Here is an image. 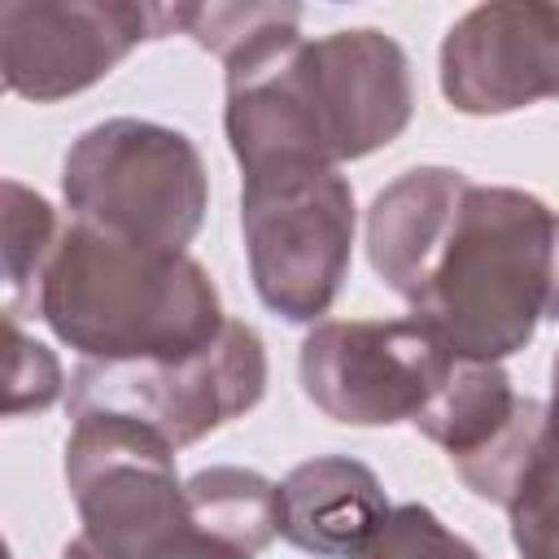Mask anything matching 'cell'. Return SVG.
<instances>
[{"label":"cell","mask_w":559,"mask_h":559,"mask_svg":"<svg viewBox=\"0 0 559 559\" xmlns=\"http://www.w3.org/2000/svg\"><path fill=\"white\" fill-rule=\"evenodd\" d=\"M223 131L245 175L271 166H341L393 144L415 114L406 48L349 26L306 39L280 31L223 66Z\"/></svg>","instance_id":"1"},{"label":"cell","mask_w":559,"mask_h":559,"mask_svg":"<svg viewBox=\"0 0 559 559\" xmlns=\"http://www.w3.org/2000/svg\"><path fill=\"white\" fill-rule=\"evenodd\" d=\"M31 314L83 362H179L227 328L223 297L192 253L131 245L74 218L31 293Z\"/></svg>","instance_id":"2"},{"label":"cell","mask_w":559,"mask_h":559,"mask_svg":"<svg viewBox=\"0 0 559 559\" xmlns=\"http://www.w3.org/2000/svg\"><path fill=\"white\" fill-rule=\"evenodd\" d=\"M559 214L502 183H467L450 227L428 258L411 314L437 341L476 362L520 354L546 319Z\"/></svg>","instance_id":"3"},{"label":"cell","mask_w":559,"mask_h":559,"mask_svg":"<svg viewBox=\"0 0 559 559\" xmlns=\"http://www.w3.org/2000/svg\"><path fill=\"white\" fill-rule=\"evenodd\" d=\"M61 197L74 223L188 253L210 210V175L183 131L148 118H105L66 148Z\"/></svg>","instance_id":"4"},{"label":"cell","mask_w":559,"mask_h":559,"mask_svg":"<svg viewBox=\"0 0 559 559\" xmlns=\"http://www.w3.org/2000/svg\"><path fill=\"white\" fill-rule=\"evenodd\" d=\"M354 188L332 166L245 175L240 231L258 301L284 323H319L354 258Z\"/></svg>","instance_id":"5"},{"label":"cell","mask_w":559,"mask_h":559,"mask_svg":"<svg viewBox=\"0 0 559 559\" xmlns=\"http://www.w3.org/2000/svg\"><path fill=\"white\" fill-rule=\"evenodd\" d=\"M66 489L83 520V542L100 559H144L192 520L175 445L114 411L74 415L66 437Z\"/></svg>","instance_id":"6"},{"label":"cell","mask_w":559,"mask_h":559,"mask_svg":"<svg viewBox=\"0 0 559 559\" xmlns=\"http://www.w3.org/2000/svg\"><path fill=\"white\" fill-rule=\"evenodd\" d=\"M266 376L262 336L249 323L227 319L214 345L179 362H79L70 376V415H131L183 450L253 411L266 393Z\"/></svg>","instance_id":"7"},{"label":"cell","mask_w":559,"mask_h":559,"mask_svg":"<svg viewBox=\"0 0 559 559\" xmlns=\"http://www.w3.org/2000/svg\"><path fill=\"white\" fill-rule=\"evenodd\" d=\"M459 354L411 319H323L297 354L301 393L349 428L411 424Z\"/></svg>","instance_id":"8"},{"label":"cell","mask_w":559,"mask_h":559,"mask_svg":"<svg viewBox=\"0 0 559 559\" xmlns=\"http://www.w3.org/2000/svg\"><path fill=\"white\" fill-rule=\"evenodd\" d=\"M170 35V4L4 0L0 74L22 100L52 105L96 87L135 44Z\"/></svg>","instance_id":"9"},{"label":"cell","mask_w":559,"mask_h":559,"mask_svg":"<svg viewBox=\"0 0 559 559\" xmlns=\"http://www.w3.org/2000/svg\"><path fill=\"white\" fill-rule=\"evenodd\" d=\"M546 402L520 397L502 362L454 358L428 406L411 419L432 445H441L459 480L498 507H511L520 480L542 454Z\"/></svg>","instance_id":"10"},{"label":"cell","mask_w":559,"mask_h":559,"mask_svg":"<svg viewBox=\"0 0 559 559\" xmlns=\"http://www.w3.org/2000/svg\"><path fill=\"white\" fill-rule=\"evenodd\" d=\"M441 96L467 118L559 100V4L493 0L467 9L441 39Z\"/></svg>","instance_id":"11"},{"label":"cell","mask_w":559,"mask_h":559,"mask_svg":"<svg viewBox=\"0 0 559 559\" xmlns=\"http://www.w3.org/2000/svg\"><path fill=\"white\" fill-rule=\"evenodd\" d=\"M380 476L349 454H319L280 480V537L314 559H358L389 515Z\"/></svg>","instance_id":"12"},{"label":"cell","mask_w":559,"mask_h":559,"mask_svg":"<svg viewBox=\"0 0 559 559\" xmlns=\"http://www.w3.org/2000/svg\"><path fill=\"white\" fill-rule=\"evenodd\" d=\"M467 175L454 166H415L384 183L367 210V262L389 293L411 301L428 258L437 253Z\"/></svg>","instance_id":"13"},{"label":"cell","mask_w":559,"mask_h":559,"mask_svg":"<svg viewBox=\"0 0 559 559\" xmlns=\"http://www.w3.org/2000/svg\"><path fill=\"white\" fill-rule=\"evenodd\" d=\"M188 515L197 528L262 555L280 537V480H266L253 467H201L183 480Z\"/></svg>","instance_id":"14"},{"label":"cell","mask_w":559,"mask_h":559,"mask_svg":"<svg viewBox=\"0 0 559 559\" xmlns=\"http://www.w3.org/2000/svg\"><path fill=\"white\" fill-rule=\"evenodd\" d=\"M4 236H0V253H4V293H9V314H22L31 306V293L61 240V218L57 210L26 188L22 179H4Z\"/></svg>","instance_id":"15"},{"label":"cell","mask_w":559,"mask_h":559,"mask_svg":"<svg viewBox=\"0 0 559 559\" xmlns=\"http://www.w3.org/2000/svg\"><path fill=\"white\" fill-rule=\"evenodd\" d=\"M297 4H170V31H183L197 48L214 52L223 66L258 48L280 31H297Z\"/></svg>","instance_id":"16"},{"label":"cell","mask_w":559,"mask_h":559,"mask_svg":"<svg viewBox=\"0 0 559 559\" xmlns=\"http://www.w3.org/2000/svg\"><path fill=\"white\" fill-rule=\"evenodd\" d=\"M358 559H485L467 537L441 524L437 511L424 502H402L384 515L376 537L362 546Z\"/></svg>","instance_id":"17"},{"label":"cell","mask_w":559,"mask_h":559,"mask_svg":"<svg viewBox=\"0 0 559 559\" xmlns=\"http://www.w3.org/2000/svg\"><path fill=\"white\" fill-rule=\"evenodd\" d=\"M507 515H511V542L520 559H559V467L537 454Z\"/></svg>","instance_id":"18"},{"label":"cell","mask_w":559,"mask_h":559,"mask_svg":"<svg viewBox=\"0 0 559 559\" xmlns=\"http://www.w3.org/2000/svg\"><path fill=\"white\" fill-rule=\"evenodd\" d=\"M9 393H4V415L17 419L26 411H48L61 393H66V376H61V362L57 354L26 336L22 319L9 314Z\"/></svg>","instance_id":"19"},{"label":"cell","mask_w":559,"mask_h":559,"mask_svg":"<svg viewBox=\"0 0 559 559\" xmlns=\"http://www.w3.org/2000/svg\"><path fill=\"white\" fill-rule=\"evenodd\" d=\"M144 559H258V555H249V550H240V546H231V542H223V537H214V533H205V528H197L188 520V528H179L175 537H166Z\"/></svg>","instance_id":"20"},{"label":"cell","mask_w":559,"mask_h":559,"mask_svg":"<svg viewBox=\"0 0 559 559\" xmlns=\"http://www.w3.org/2000/svg\"><path fill=\"white\" fill-rule=\"evenodd\" d=\"M542 459L559 467V354L550 362V397H546V419H542Z\"/></svg>","instance_id":"21"},{"label":"cell","mask_w":559,"mask_h":559,"mask_svg":"<svg viewBox=\"0 0 559 559\" xmlns=\"http://www.w3.org/2000/svg\"><path fill=\"white\" fill-rule=\"evenodd\" d=\"M546 319H559V231H555V275H550V301H546Z\"/></svg>","instance_id":"22"},{"label":"cell","mask_w":559,"mask_h":559,"mask_svg":"<svg viewBox=\"0 0 559 559\" xmlns=\"http://www.w3.org/2000/svg\"><path fill=\"white\" fill-rule=\"evenodd\" d=\"M61 559H100V555H96V550H92V546H87L83 537H74V542H70L66 550H61Z\"/></svg>","instance_id":"23"}]
</instances>
